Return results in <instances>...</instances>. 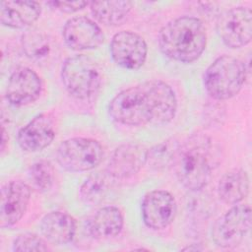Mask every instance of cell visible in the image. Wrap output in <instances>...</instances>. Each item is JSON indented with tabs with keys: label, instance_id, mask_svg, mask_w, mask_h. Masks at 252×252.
Returning <instances> with one entry per match:
<instances>
[{
	"label": "cell",
	"instance_id": "7402d4cb",
	"mask_svg": "<svg viewBox=\"0 0 252 252\" xmlns=\"http://www.w3.org/2000/svg\"><path fill=\"white\" fill-rule=\"evenodd\" d=\"M179 145L178 141L173 138L155 145L148 150L147 162L156 170H163L172 166Z\"/></svg>",
	"mask_w": 252,
	"mask_h": 252
},
{
	"label": "cell",
	"instance_id": "30bf717a",
	"mask_svg": "<svg viewBox=\"0 0 252 252\" xmlns=\"http://www.w3.org/2000/svg\"><path fill=\"white\" fill-rule=\"evenodd\" d=\"M141 213L146 226L155 230L163 229L175 219L177 213L175 198L165 190L150 191L142 200Z\"/></svg>",
	"mask_w": 252,
	"mask_h": 252
},
{
	"label": "cell",
	"instance_id": "8992f818",
	"mask_svg": "<svg viewBox=\"0 0 252 252\" xmlns=\"http://www.w3.org/2000/svg\"><path fill=\"white\" fill-rule=\"evenodd\" d=\"M101 144L92 138L76 137L63 141L56 152L59 165L70 172H84L96 167L103 159Z\"/></svg>",
	"mask_w": 252,
	"mask_h": 252
},
{
	"label": "cell",
	"instance_id": "2e32d148",
	"mask_svg": "<svg viewBox=\"0 0 252 252\" xmlns=\"http://www.w3.org/2000/svg\"><path fill=\"white\" fill-rule=\"evenodd\" d=\"M40 232L44 238L54 245H66L72 242L76 233L75 219L60 211L47 213L40 220Z\"/></svg>",
	"mask_w": 252,
	"mask_h": 252
},
{
	"label": "cell",
	"instance_id": "ffe728a7",
	"mask_svg": "<svg viewBox=\"0 0 252 252\" xmlns=\"http://www.w3.org/2000/svg\"><path fill=\"white\" fill-rule=\"evenodd\" d=\"M133 8L130 1H94L90 3L93 16L105 26H119Z\"/></svg>",
	"mask_w": 252,
	"mask_h": 252
},
{
	"label": "cell",
	"instance_id": "d6986e66",
	"mask_svg": "<svg viewBox=\"0 0 252 252\" xmlns=\"http://www.w3.org/2000/svg\"><path fill=\"white\" fill-rule=\"evenodd\" d=\"M220 199L228 205H234L246 198L249 192V176L240 168L225 172L218 183Z\"/></svg>",
	"mask_w": 252,
	"mask_h": 252
},
{
	"label": "cell",
	"instance_id": "4fadbf2b",
	"mask_svg": "<svg viewBox=\"0 0 252 252\" xmlns=\"http://www.w3.org/2000/svg\"><path fill=\"white\" fill-rule=\"evenodd\" d=\"M42 82L35 71L19 67L10 75L6 87V98L14 106H25L34 102L41 94Z\"/></svg>",
	"mask_w": 252,
	"mask_h": 252
},
{
	"label": "cell",
	"instance_id": "484cf974",
	"mask_svg": "<svg viewBox=\"0 0 252 252\" xmlns=\"http://www.w3.org/2000/svg\"><path fill=\"white\" fill-rule=\"evenodd\" d=\"M89 3L87 1H50L48 5L64 13H74L84 9Z\"/></svg>",
	"mask_w": 252,
	"mask_h": 252
},
{
	"label": "cell",
	"instance_id": "44dd1931",
	"mask_svg": "<svg viewBox=\"0 0 252 252\" xmlns=\"http://www.w3.org/2000/svg\"><path fill=\"white\" fill-rule=\"evenodd\" d=\"M114 179L106 170L90 175L80 187V197L90 204H99L110 194Z\"/></svg>",
	"mask_w": 252,
	"mask_h": 252
},
{
	"label": "cell",
	"instance_id": "cb8c5ba5",
	"mask_svg": "<svg viewBox=\"0 0 252 252\" xmlns=\"http://www.w3.org/2000/svg\"><path fill=\"white\" fill-rule=\"evenodd\" d=\"M28 177L32 188L38 192H46L53 185L54 168L48 160H38L31 165Z\"/></svg>",
	"mask_w": 252,
	"mask_h": 252
},
{
	"label": "cell",
	"instance_id": "ac0fdd59",
	"mask_svg": "<svg viewBox=\"0 0 252 252\" xmlns=\"http://www.w3.org/2000/svg\"><path fill=\"white\" fill-rule=\"evenodd\" d=\"M124 224L121 210L115 206H105L98 209L88 220L87 227L94 239H107L117 236Z\"/></svg>",
	"mask_w": 252,
	"mask_h": 252
},
{
	"label": "cell",
	"instance_id": "5bb4252c",
	"mask_svg": "<svg viewBox=\"0 0 252 252\" xmlns=\"http://www.w3.org/2000/svg\"><path fill=\"white\" fill-rule=\"evenodd\" d=\"M62 36L66 45L73 50L97 48L104 40L100 27L85 16L69 19L63 27Z\"/></svg>",
	"mask_w": 252,
	"mask_h": 252
},
{
	"label": "cell",
	"instance_id": "9c48e42d",
	"mask_svg": "<svg viewBox=\"0 0 252 252\" xmlns=\"http://www.w3.org/2000/svg\"><path fill=\"white\" fill-rule=\"evenodd\" d=\"M110 54L113 61L120 67L138 70L147 59L148 46L145 39L137 32L121 31L112 36Z\"/></svg>",
	"mask_w": 252,
	"mask_h": 252
},
{
	"label": "cell",
	"instance_id": "6da1fadb",
	"mask_svg": "<svg viewBox=\"0 0 252 252\" xmlns=\"http://www.w3.org/2000/svg\"><path fill=\"white\" fill-rule=\"evenodd\" d=\"M177 111L173 89L161 80H150L118 93L108 104V113L127 126L164 125Z\"/></svg>",
	"mask_w": 252,
	"mask_h": 252
},
{
	"label": "cell",
	"instance_id": "7c38bea8",
	"mask_svg": "<svg viewBox=\"0 0 252 252\" xmlns=\"http://www.w3.org/2000/svg\"><path fill=\"white\" fill-rule=\"evenodd\" d=\"M31 200V187L21 181L12 180L1 188L0 226L10 227L16 224L26 214Z\"/></svg>",
	"mask_w": 252,
	"mask_h": 252
},
{
	"label": "cell",
	"instance_id": "603a6c76",
	"mask_svg": "<svg viewBox=\"0 0 252 252\" xmlns=\"http://www.w3.org/2000/svg\"><path fill=\"white\" fill-rule=\"evenodd\" d=\"M22 45L25 54L33 60L44 58L50 51L47 37L37 30H29L22 36Z\"/></svg>",
	"mask_w": 252,
	"mask_h": 252
},
{
	"label": "cell",
	"instance_id": "277c9868",
	"mask_svg": "<svg viewBox=\"0 0 252 252\" xmlns=\"http://www.w3.org/2000/svg\"><path fill=\"white\" fill-rule=\"evenodd\" d=\"M245 63L230 55L218 57L204 73L207 93L217 100H226L236 95L246 80Z\"/></svg>",
	"mask_w": 252,
	"mask_h": 252
},
{
	"label": "cell",
	"instance_id": "4316f807",
	"mask_svg": "<svg viewBox=\"0 0 252 252\" xmlns=\"http://www.w3.org/2000/svg\"><path fill=\"white\" fill-rule=\"evenodd\" d=\"M1 133H2V135H1V153L3 154V153H4V151H5V149H6V146H7L8 140H9V138H8V134H7V132H6V130H5V127H4V126H2Z\"/></svg>",
	"mask_w": 252,
	"mask_h": 252
},
{
	"label": "cell",
	"instance_id": "5b68a950",
	"mask_svg": "<svg viewBox=\"0 0 252 252\" xmlns=\"http://www.w3.org/2000/svg\"><path fill=\"white\" fill-rule=\"evenodd\" d=\"M66 91L78 99H90L99 91L101 76L96 63L84 54L68 57L61 68Z\"/></svg>",
	"mask_w": 252,
	"mask_h": 252
},
{
	"label": "cell",
	"instance_id": "8fae6325",
	"mask_svg": "<svg viewBox=\"0 0 252 252\" xmlns=\"http://www.w3.org/2000/svg\"><path fill=\"white\" fill-rule=\"evenodd\" d=\"M148 149L138 143H125L118 146L111 154L106 171L116 180H123L136 175L147 163Z\"/></svg>",
	"mask_w": 252,
	"mask_h": 252
},
{
	"label": "cell",
	"instance_id": "9a60e30c",
	"mask_svg": "<svg viewBox=\"0 0 252 252\" xmlns=\"http://www.w3.org/2000/svg\"><path fill=\"white\" fill-rule=\"evenodd\" d=\"M55 138V125L49 113H41L22 127L17 135L19 147L28 153L42 151Z\"/></svg>",
	"mask_w": 252,
	"mask_h": 252
},
{
	"label": "cell",
	"instance_id": "d4e9b609",
	"mask_svg": "<svg viewBox=\"0 0 252 252\" xmlns=\"http://www.w3.org/2000/svg\"><path fill=\"white\" fill-rule=\"evenodd\" d=\"M13 250L16 252L47 251L46 242L34 233H23L18 235L13 241Z\"/></svg>",
	"mask_w": 252,
	"mask_h": 252
},
{
	"label": "cell",
	"instance_id": "52a82bcc",
	"mask_svg": "<svg viewBox=\"0 0 252 252\" xmlns=\"http://www.w3.org/2000/svg\"><path fill=\"white\" fill-rule=\"evenodd\" d=\"M251 208L248 204L235 205L220 216L212 228L215 244L221 248L238 246L251 228Z\"/></svg>",
	"mask_w": 252,
	"mask_h": 252
},
{
	"label": "cell",
	"instance_id": "e0dca14e",
	"mask_svg": "<svg viewBox=\"0 0 252 252\" xmlns=\"http://www.w3.org/2000/svg\"><path fill=\"white\" fill-rule=\"evenodd\" d=\"M41 14L36 1H3L0 4V21L12 29H24L33 24Z\"/></svg>",
	"mask_w": 252,
	"mask_h": 252
},
{
	"label": "cell",
	"instance_id": "ba28073f",
	"mask_svg": "<svg viewBox=\"0 0 252 252\" xmlns=\"http://www.w3.org/2000/svg\"><path fill=\"white\" fill-rule=\"evenodd\" d=\"M217 32L229 48L247 45L252 37V11L249 7L237 6L221 13L217 21Z\"/></svg>",
	"mask_w": 252,
	"mask_h": 252
},
{
	"label": "cell",
	"instance_id": "7a4b0ae2",
	"mask_svg": "<svg viewBox=\"0 0 252 252\" xmlns=\"http://www.w3.org/2000/svg\"><path fill=\"white\" fill-rule=\"evenodd\" d=\"M160 51L168 58L192 63L204 52L207 32L203 22L192 16H181L167 22L158 36Z\"/></svg>",
	"mask_w": 252,
	"mask_h": 252
},
{
	"label": "cell",
	"instance_id": "3957f363",
	"mask_svg": "<svg viewBox=\"0 0 252 252\" xmlns=\"http://www.w3.org/2000/svg\"><path fill=\"white\" fill-rule=\"evenodd\" d=\"M214 160L211 139L194 134L179 145L172 167L178 181L186 189L199 191L211 179Z\"/></svg>",
	"mask_w": 252,
	"mask_h": 252
}]
</instances>
